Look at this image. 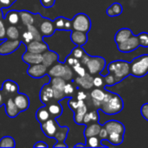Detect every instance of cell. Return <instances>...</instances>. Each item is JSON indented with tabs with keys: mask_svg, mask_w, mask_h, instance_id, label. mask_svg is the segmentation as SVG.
Returning a JSON list of instances; mask_svg holds the SVG:
<instances>
[{
	"mask_svg": "<svg viewBox=\"0 0 148 148\" xmlns=\"http://www.w3.org/2000/svg\"><path fill=\"white\" fill-rule=\"evenodd\" d=\"M108 132L107 140L113 146H119L123 143L125 126L118 121L111 120L102 125Z\"/></svg>",
	"mask_w": 148,
	"mask_h": 148,
	"instance_id": "1",
	"label": "cell"
},
{
	"mask_svg": "<svg viewBox=\"0 0 148 148\" xmlns=\"http://www.w3.org/2000/svg\"><path fill=\"white\" fill-rule=\"evenodd\" d=\"M108 73H111L115 80L117 84L127 78L131 75L130 71V62L123 60H116L111 62L108 66Z\"/></svg>",
	"mask_w": 148,
	"mask_h": 148,
	"instance_id": "2",
	"label": "cell"
},
{
	"mask_svg": "<svg viewBox=\"0 0 148 148\" xmlns=\"http://www.w3.org/2000/svg\"><path fill=\"white\" fill-rule=\"evenodd\" d=\"M124 108V102L122 98L116 93H113L109 99L102 102L99 108V110L102 111L108 115H115L121 113Z\"/></svg>",
	"mask_w": 148,
	"mask_h": 148,
	"instance_id": "3",
	"label": "cell"
},
{
	"mask_svg": "<svg viewBox=\"0 0 148 148\" xmlns=\"http://www.w3.org/2000/svg\"><path fill=\"white\" fill-rule=\"evenodd\" d=\"M131 75L137 78H141L148 74V54L137 56L130 62Z\"/></svg>",
	"mask_w": 148,
	"mask_h": 148,
	"instance_id": "4",
	"label": "cell"
},
{
	"mask_svg": "<svg viewBox=\"0 0 148 148\" xmlns=\"http://www.w3.org/2000/svg\"><path fill=\"white\" fill-rule=\"evenodd\" d=\"M48 75L52 77H62L66 82L71 81L73 78V69L67 65L65 62H58L57 64H54L48 70Z\"/></svg>",
	"mask_w": 148,
	"mask_h": 148,
	"instance_id": "5",
	"label": "cell"
},
{
	"mask_svg": "<svg viewBox=\"0 0 148 148\" xmlns=\"http://www.w3.org/2000/svg\"><path fill=\"white\" fill-rule=\"evenodd\" d=\"M73 29L88 33L91 29V20L85 13H78L72 19Z\"/></svg>",
	"mask_w": 148,
	"mask_h": 148,
	"instance_id": "6",
	"label": "cell"
},
{
	"mask_svg": "<svg viewBox=\"0 0 148 148\" xmlns=\"http://www.w3.org/2000/svg\"><path fill=\"white\" fill-rule=\"evenodd\" d=\"M86 67L89 74L99 75L101 74L106 67V60L101 56H90L88 61Z\"/></svg>",
	"mask_w": 148,
	"mask_h": 148,
	"instance_id": "7",
	"label": "cell"
},
{
	"mask_svg": "<svg viewBox=\"0 0 148 148\" xmlns=\"http://www.w3.org/2000/svg\"><path fill=\"white\" fill-rule=\"evenodd\" d=\"M52 86L54 92V100L62 101L65 99L67 96L64 93V86L66 84V81L62 77H52L49 82Z\"/></svg>",
	"mask_w": 148,
	"mask_h": 148,
	"instance_id": "8",
	"label": "cell"
},
{
	"mask_svg": "<svg viewBox=\"0 0 148 148\" xmlns=\"http://www.w3.org/2000/svg\"><path fill=\"white\" fill-rule=\"evenodd\" d=\"M140 47V43H139V40H138V36L133 35L132 36H130L128 39H127L126 41L120 42L117 44V48L118 50L120 52L122 53H130L134 51L135 49H137Z\"/></svg>",
	"mask_w": 148,
	"mask_h": 148,
	"instance_id": "9",
	"label": "cell"
},
{
	"mask_svg": "<svg viewBox=\"0 0 148 148\" xmlns=\"http://www.w3.org/2000/svg\"><path fill=\"white\" fill-rule=\"evenodd\" d=\"M61 126L56 121V119H49L47 121L41 124V129L43 134L49 138H55L57 131L60 129Z\"/></svg>",
	"mask_w": 148,
	"mask_h": 148,
	"instance_id": "10",
	"label": "cell"
},
{
	"mask_svg": "<svg viewBox=\"0 0 148 148\" xmlns=\"http://www.w3.org/2000/svg\"><path fill=\"white\" fill-rule=\"evenodd\" d=\"M21 41L18 40H10L5 39L3 40V42L0 43V55L7 56L15 52L21 45Z\"/></svg>",
	"mask_w": 148,
	"mask_h": 148,
	"instance_id": "11",
	"label": "cell"
},
{
	"mask_svg": "<svg viewBox=\"0 0 148 148\" xmlns=\"http://www.w3.org/2000/svg\"><path fill=\"white\" fill-rule=\"evenodd\" d=\"M48 69L49 68L42 63L32 64L29 65V67L28 68L27 74L32 78H42L44 75H48Z\"/></svg>",
	"mask_w": 148,
	"mask_h": 148,
	"instance_id": "12",
	"label": "cell"
},
{
	"mask_svg": "<svg viewBox=\"0 0 148 148\" xmlns=\"http://www.w3.org/2000/svg\"><path fill=\"white\" fill-rule=\"evenodd\" d=\"M1 89L6 98H13L19 92L18 84L11 80H5L2 84Z\"/></svg>",
	"mask_w": 148,
	"mask_h": 148,
	"instance_id": "13",
	"label": "cell"
},
{
	"mask_svg": "<svg viewBox=\"0 0 148 148\" xmlns=\"http://www.w3.org/2000/svg\"><path fill=\"white\" fill-rule=\"evenodd\" d=\"M26 50L32 52V53H37V54H42L46 50L49 49L48 44L42 40V41H37L33 40L28 44H25Z\"/></svg>",
	"mask_w": 148,
	"mask_h": 148,
	"instance_id": "14",
	"label": "cell"
},
{
	"mask_svg": "<svg viewBox=\"0 0 148 148\" xmlns=\"http://www.w3.org/2000/svg\"><path fill=\"white\" fill-rule=\"evenodd\" d=\"M39 98L41 102H42L44 105H47L49 102L54 100V92L50 83H47L42 86V88L40 90Z\"/></svg>",
	"mask_w": 148,
	"mask_h": 148,
	"instance_id": "15",
	"label": "cell"
},
{
	"mask_svg": "<svg viewBox=\"0 0 148 148\" xmlns=\"http://www.w3.org/2000/svg\"><path fill=\"white\" fill-rule=\"evenodd\" d=\"M14 102L20 110V112H23L27 110L29 108V98L28 95H26L23 93H17L14 97H13Z\"/></svg>",
	"mask_w": 148,
	"mask_h": 148,
	"instance_id": "16",
	"label": "cell"
},
{
	"mask_svg": "<svg viewBox=\"0 0 148 148\" xmlns=\"http://www.w3.org/2000/svg\"><path fill=\"white\" fill-rule=\"evenodd\" d=\"M70 41L76 46H83L88 42V33L73 29L70 32Z\"/></svg>",
	"mask_w": 148,
	"mask_h": 148,
	"instance_id": "17",
	"label": "cell"
},
{
	"mask_svg": "<svg viewBox=\"0 0 148 148\" xmlns=\"http://www.w3.org/2000/svg\"><path fill=\"white\" fill-rule=\"evenodd\" d=\"M49 112L50 117L52 119H56L58 117H60L63 112V108L62 107V105L60 104L59 101H56V100H52L50 102H49L47 105H45Z\"/></svg>",
	"mask_w": 148,
	"mask_h": 148,
	"instance_id": "18",
	"label": "cell"
},
{
	"mask_svg": "<svg viewBox=\"0 0 148 148\" xmlns=\"http://www.w3.org/2000/svg\"><path fill=\"white\" fill-rule=\"evenodd\" d=\"M59 62V56L56 52L51 50V49H48L45 52L42 53V63L44 64L46 67L49 68L51 66H53L56 62Z\"/></svg>",
	"mask_w": 148,
	"mask_h": 148,
	"instance_id": "19",
	"label": "cell"
},
{
	"mask_svg": "<svg viewBox=\"0 0 148 148\" xmlns=\"http://www.w3.org/2000/svg\"><path fill=\"white\" fill-rule=\"evenodd\" d=\"M39 30H40L42 36H52L56 32V28H55V25H54V22L48 19V18H44V21L40 23Z\"/></svg>",
	"mask_w": 148,
	"mask_h": 148,
	"instance_id": "20",
	"label": "cell"
},
{
	"mask_svg": "<svg viewBox=\"0 0 148 148\" xmlns=\"http://www.w3.org/2000/svg\"><path fill=\"white\" fill-rule=\"evenodd\" d=\"M22 60L29 65L32 64H37L42 63V54H37V53H32L29 51H27L23 55Z\"/></svg>",
	"mask_w": 148,
	"mask_h": 148,
	"instance_id": "21",
	"label": "cell"
},
{
	"mask_svg": "<svg viewBox=\"0 0 148 148\" xmlns=\"http://www.w3.org/2000/svg\"><path fill=\"white\" fill-rule=\"evenodd\" d=\"M93 80H94V77L92 76V75L89 74V73H87L83 76H78V77H76V79L74 82L78 86L82 87L84 89H90V88H92L94 87Z\"/></svg>",
	"mask_w": 148,
	"mask_h": 148,
	"instance_id": "22",
	"label": "cell"
},
{
	"mask_svg": "<svg viewBox=\"0 0 148 148\" xmlns=\"http://www.w3.org/2000/svg\"><path fill=\"white\" fill-rule=\"evenodd\" d=\"M4 108H5L6 115L10 118H15L20 114V110L15 104L13 98L6 99L5 103H4Z\"/></svg>",
	"mask_w": 148,
	"mask_h": 148,
	"instance_id": "23",
	"label": "cell"
},
{
	"mask_svg": "<svg viewBox=\"0 0 148 148\" xmlns=\"http://www.w3.org/2000/svg\"><path fill=\"white\" fill-rule=\"evenodd\" d=\"M105 95H106V91L102 90L101 88H95L91 93H90V96L92 98V101H93V103H94V106L98 108H100L102 101L104 100V97H105Z\"/></svg>",
	"mask_w": 148,
	"mask_h": 148,
	"instance_id": "24",
	"label": "cell"
},
{
	"mask_svg": "<svg viewBox=\"0 0 148 148\" xmlns=\"http://www.w3.org/2000/svg\"><path fill=\"white\" fill-rule=\"evenodd\" d=\"M101 127H102V125H100L98 122H94V123L87 125V127L84 130L85 139H88L92 136H98L99 133L101 129Z\"/></svg>",
	"mask_w": 148,
	"mask_h": 148,
	"instance_id": "25",
	"label": "cell"
},
{
	"mask_svg": "<svg viewBox=\"0 0 148 148\" xmlns=\"http://www.w3.org/2000/svg\"><path fill=\"white\" fill-rule=\"evenodd\" d=\"M133 35L134 34L129 28H122V29H120L116 32V34L114 36V41H115L116 44H118L120 42L126 41L127 39H128Z\"/></svg>",
	"mask_w": 148,
	"mask_h": 148,
	"instance_id": "26",
	"label": "cell"
},
{
	"mask_svg": "<svg viewBox=\"0 0 148 148\" xmlns=\"http://www.w3.org/2000/svg\"><path fill=\"white\" fill-rule=\"evenodd\" d=\"M3 20L9 23L10 25H17L20 22V10H10L6 13Z\"/></svg>",
	"mask_w": 148,
	"mask_h": 148,
	"instance_id": "27",
	"label": "cell"
},
{
	"mask_svg": "<svg viewBox=\"0 0 148 148\" xmlns=\"http://www.w3.org/2000/svg\"><path fill=\"white\" fill-rule=\"evenodd\" d=\"M20 19L21 23L25 26L35 24L36 15L28 10H20Z\"/></svg>",
	"mask_w": 148,
	"mask_h": 148,
	"instance_id": "28",
	"label": "cell"
},
{
	"mask_svg": "<svg viewBox=\"0 0 148 148\" xmlns=\"http://www.w3.org/2000/svg\"><path fill=\"white\" fill-rule=\"evenodd\" d=\"M74 112H75V114H74L75 122L78 125H83V118H84L86 113L88 112L87 105L85 103H83Z\"/></svg>",
	"mask_w": 148,
	"mask_h": 148,
	"instance_id": "29",
	"label": "cell"
},
{
	"mask_svg": "<svg viewBox=\"0 0 148 148\" xmlns=\"http://www.w3.org/2000/svg\"><path fill=\"white\" fill-rule=\"evenodd\" d=\"M36 119L40 124H42L43 122H45L48 120L51 119L49 112L46 106L42 107V108L37 109V111L36 112Z\"/></svg>",
	"mask_w": 148,
	"mask_h": 148,
	"instance_id": "30",
	"label": "cell"
},
{
	"mask_svg": "<svg viewBox=\"0 0 148 148\" xmlns=\"http://www.w3.org/2000/svg\"><path fill=\"white\" fill-rule=\"evenodd\" d=\"M107 14L110 17H114L120 16L123 12V6L120 3H112L106 10Z\"/></svg>",
	"mask_w": 148,
	"mask_h": 148,
	"instance_id": "31",
	"label": "cell"
},
{
	"mask_svg": "<svg viewBox=\"0 0 148 148\" xmlns=\"http://www.w3.org/2000/svg\"><path fill=\"white\" fill-rule=\"evenodd\" d=\"M100 121V116L98 114V110L91 111V112H87L84 118H83V125H88L94 122H99Z\"/></svg>",
	"mask_w": 148,
	"mask_h": 148,
	"instance_id": "32",
	"label": "cell"
},
{
	"mask_svg": "<svg viewBox=\"0 0 148 148\" xmlns=\"http://www.w3.org/2000/svg\"><path fill=\"white\" fill-rule=\"evenodd\" d=\"M20 37L19 29L16 25H10L6 28V38L10 40H18Z\"/></svg>",
	"mask_w": 148,
	"mask_h": 148,
	"instance_id": "33",
	"label": "cell"
},
{
	"mask_svg": "<svg viewBox=\"0 0 148 148\" xmlns=\"http://www.w3.org/2000/svg\"><path fill=\"white\" fill-rule=\"evenodd\" d=\"M86 146L87 147H104L98 136H92L86 139Z\"/></svg>",
	"mask_w": 148,
	"mask_h": 148,
	"instance_id": "34",
	"label": "cell"
},
{
	"mask_svg": "<svg viewBox=\"0 0 148 148\" xmlns=\"http://www.w3.org/2000/svg\"><path fill=\"white\" fill-rule=\"evenodd\" d=\"M16 147V141L14 138L10 136H4L0 139V147L14 148Z\"/></svg>",
	"mask_w": 148,
	"mask_h": 148,
	"instance_id": "35",
	"label": "cell"
},
{
	"mask_svg": "<svg viewBox=\"0 0 148 148\" xmlns=\"http://www.w3.org/2000/svg\"><path fill=\"white\" fill-rule=\"evenodd\" d=\"M69 131V129L68 127H61L60 129L57 131L54 139H56L57 141H64L65 142V140L67 139Z\"/></svg>",
	"mask_w": 148,
	"mask_h": 148,
	"instance_id": "36",
	"label": "cell"
},
{
	"mask_svg": "<svg viewBox=\"0 0 148 148\" xmlns=\"http://www.w3.org/2000/svg\"><path fill=\"white\" fill-rule=\"evenodd\" d=\"M26 28H27V30H29L32 34L34 40H37V41H42L43 40V36H42L40 30L35 26V24L28 25V26H26Z\"/></svg>",
	"mask_w": 148,
	"mask_h": 148,
	"instance_id": "37",
	"label": "cell"
},
{
	"mask_svg": "<svg viewBox=\"0 0 148 148\" xmlns=\"http://www.w3.org/2000/svg\"><path fill=\"white\" fill-rule=\"evenodd\" d=\"M85 50L82 48V46H75L70 52V55L73 56L74 57H75L76 59L80 60L85 54Z\"/></svg>",
	"mask_w": 148,
	"mask_h": 148,
	"instance_id": "38",
	"label": "cell"
},
{
	"mask_svg": "<svg viewBox=\"0 0 148 148\" xmlns=\"http://www.w3.org/2000/svg\"><path fill=\"white\" fill-rule=\"evenodd\" d=\"M84 102V101H81V100H75L74 99L73 97H70L69 101H68V106L69 107V108L72 110V111H75L81 105H82Z\"/></svg>",
	"mask_w": 148,
	"mask_h": 148,
	"instance_id": "39",
	"label": "cell"
},
{
	"mask_svg": "<svg viewBox=\"0 0 148 148\" xmlns=\"http://www.w3.org/2000/svg\"><path fill=\"white\" fill-rule=\"evenodd\" d=\"M53 22H54L56 30H64V26H65V22H66V18L64 16H58Z\"/></svg>",
	"mask_w": 148,
	"mask_h": 148,
	"instance_id": "40",
	"label": "cell"
},
{
	"mask_svg": "<svg viewBox=\"0 0 148 148\" xmlns=\"http://www.w3.org/2000/svg\"><path fill=\"white\" fill-rule=\"evenodd\" d=\"M138 40L140 46L143 48H148V33L147 32H141L138 36Z\"/></svg>",
	"mask_w": 148,
	"mask_h": 148,
	"instance_id": "41",
	"label": "cell"
},
{
	"mask_svg": "<svg viewBox=\"0 0 148 148\" xmlns=\"http://www.w3.org/2000/svg\"><path fill=\"white\" fill-rule=\"evenodd\" d=\"M75 91V88L74 87V85L71 82H66L65 86H64V93L66 95L67 97H73Z\"/></svg>",
	"mask_w": 148,
	"mask_h": 148,
	"instance_id": "42",
	"label": "cell"
},
{
	"mask_svg": "<svg viewBox=\"0 0 148 148\" xmlns=\"http://www.w3.org/2000/svg\"><path fill=\"white\" fill-rule=\"evenodd\" d=\"M104 82H105V87H112L117 84L114 76L111 73H108L107 75L104 76Z\"/></svg>",
	"mask_w": 148,
	"mask_h": 148,
	"instance_id": "43",
	"label": "cell"
},
{
	"mask_svg": "<svg viewBox=\"0 0 148 148\" xmlns=\"http://www.w3.org/2000/svg\"><path fill=\"white\" fill-rule=\"evenodd\" d=\"M73 70L78 75V76H83L87 74V71H86V69L82 66V64L81 62L75 64V66L72 67Z\"/></svg>",
	"mask_w": 148,
	"mask_h": 148,
	"instance_id": "44",
	"label": "cell"
},
{
	"mask_svg": "<svg viewBox=\"0 0 148 148\" xmlns=\"http://www.w3.org/2000/svg\"><path fill=\"white\" fill-rule=\"evenodd\" d=\"M93 83H94V86H95V88H102V87H105L104 76L99 75H96L95 77H94Z\"/></svg>",
	"mask_w": 148,
	"mask_h": 148,
	"instance_id": "45",
	"label": "cell"
},
{
	"mask_svg": "<svg viewBox=\"0 0 148 148\" xmlns=\"http://www.w3.org/2000/svg\"><path fill=\"white\" fill-rule=\"evenodd\" d=\"M33 36L32 34L29 31V30H25L23 34H22V42L25 44H28L29 42H30L31 41H33Z\"/></svg>",
	"mask_w": 148,
	"mask_h": 148,
	"instance_id": "46",
	"label": "cell"
},
{
	"mask_svg": "<svg viewBox=\"0 0 148 148\" xmlns=\"http://www.w3.org/2000/svg\"><path fill=\"white\" fill-rule=\"evenodd\" d=\"M64 62H65L67 65H69V66H70V67L72 68V67L75 66V64L79 63V62H80V60L76 59L75 57H74L73 56H71V55L69 54V56H67V57H66Z\"/></svg>",
	"mask_w": 148,
	"mask_h": 148,
	"instance_id": "47",
	"label": "cell"
},
{
	"mask_svg": "<svg viewBox=\"0 0 148 148\" xmlns=\"http://www.w3.org/2000/svg\"><path fill=\"white\" fill-rule=\"evenodd\" d=\"M6 38V27L3 20H0V40H5Z\"/></svg>",
	"mask_w": 148,
	"mask_h": 148,
	"instance_id": "48",
	"label": "cell"
},
{
	"mask_svg": "<svg viewBox=\"0 0 148 148\" xmlns=\"http://www.w3.org/2000/svg\"><path fill=\"white\" fill-rule=\"evenodd\" d=\"M140 114L142 117L148 121V103H145L140 108Z\"/></svg>",
	"mask_w": 148,
	"mask_h": 148,
	"instance_id": "49",
	"label": "cell"
},
{
	"mask_svg": "<svg viewBox=\"0 0 148 148\" xmlns=\"http://www.w3.org/2000/svg\"><path fill=\"white\" fill-rule=\"evenodd\" d=\"M40 3L44 8H51L54 6L56 0H40Z\"/></svg>",
	"mask_w": 148,
	"mask_h": 148,
	"instance_id": "50",
	"label": "cell"
},
{
	"mask_svg": "<svg viewBox=\"0 0 148 148\" xmlns=\"http://www.w3.org/2000/svg\"><path fill=\"white\" fill-rule=\"evenodd\" d=\"M98 137L100 138L101 140H107V139H108V132H107L106 128L103 126L101 127V131L99 133Z\"/></svg>",
	"mask_w": 148,
	"mask_h": 148,
	"instance_id": "51",
	"label": "cell"
},
{
	"mask_svg": "<svg viewBox=\"0 0 148 148\" xmlns=\"http://www.w3.org/2000/svg\"><path fill=\"white\" fill-rule=\"evenodd\" d=\"M13 3L10 0H0V9H4V8H10Z\"/></svg>",
	"mask_w": 148,
	"mask_h": 148,
	"instance_id": "52",
	"label": "cell"
},
{
	"mask_svg": "<svg viewBox=\"0 0 148 148\" xmlns=\"http://www.w3.org/2000/svg\"><path fill=\"white\" fill-rule=\"evenodd\" d=\"M64 30H66V31H72V30H73V23H72V20H69V19L66 18L65 26H64Z\"/></svg>",
	"mask_w": 148,
	"mask_h": 148,
	"instance_id": "53",
	"label": "cell"
},
{
	"mask_svg": "<svg viewBox=\"0 0 148 148\" xmlns=\"http://www.w3.org/2000/svg\"><path fill=\"white\" fill-rule=\"evenodd\" d=\"M87 97H88L87 94L84 93L83 91H79V92L77 93V95H76V99H77V100L84 101V100L87 99Z\"/></svg>",
	"mask_w": 148,
	"mask_h": 148,
	"instance_id": "54",
	"label": "cell"
},
{
	"mask_svg": "<svg viewBox=\"0 0 148 148\" xmlns=\"http://www.w3.org/2000/svg\"><path fill=\"white\" fill-rule=\"evenodd\" d=\"M89 58H90V56H89L88 54L85 53V54H84V56L80 59V62H81L82 65H86V64H87V62H88V61L89 60Z\"/></svg>",
	"mask_w": 148,
	"mask_h": 148,
	"instance_id": "55",
	"label": "cell"
},
{
	"mask_svg": "<svg viewBox=\"0 0 148 148\" xmlns=\"http://www.w3.org/2000/svg\"><path fill=\"white\" fill-rule=\"evenodd\" d=\"M6 99H8V98H6V96L4 95L3 92L2 91V89H0V108L4 105Z\"/></svg>",
	"mask_w": 148,
	"mask_h": 148,
	"instance_id": "56",
	"label": "cell"
},
{
	"mask_svg": "<svg viewBox=\"0 0 148 148\" xmlns=\"http://www.w3.org/2000/svg\"><path fill=\"white\" fill-rule=\"evenodd\" d=\"M34 147H48V145L44 141H37L36 143L34 144Z\"/></svg>",
	"mask_w": 148,
	"mask_h": 148,
	"instance_id": "57",
	"label": "cell"
},
{
	"mask_svg": "<svg viewBox=\"0 0 148 148\" xmlns=\"http://www.w3.org/2000/svg\"><path fill=\"white\" fill-rule=\"evenodd\" d=\"M53 147H64V148H67L68 147V146L64 143V141H57L54 146H53Z\"/></svg>",
	"mask_w": 148,
	"mask_h": 148,
	"instance_id": "58",
	"label": "cell"
},
{
	"mask_svg": "<svg viewBox=\"0 0 148 148\" xmlns=\"http://www.w3.org/2000/svg\"><path fill=\"white\" fill-rule=\"evenodd\" d=\"M74 147H87V146H86V144H83V143H77L74 146Z\"/></svg>",
	"mask_w": 148,
	"mask_h": 148,
	"instance_id": "59",
	"label": "cell"
},
{
	"mask_svg": "<svg viewBox=\"0 0 148 148\" xmlns=\"http://www.w3.org/2000/svg\"><path fill=\"white\" fill-rule=\"evenodd\" d=\"M3 17H4L3 13L2 11V9H0V20H3Z\"/></svg>",
	"mask_w": 148,
	"mask_h": 148,
	"instance_id": "60",
	"label": "cell"
},
{
	"mask_svg": "<svg viewBox=\"0 0 148 148\" xmlns=\"http://www.w3.org/2000/svg\"><path fill=\"white\" fill-rule=\"evenodd\" d=\"M10 1H11V2H12V3H15V2H16V0H10Z\"/></svg>",
	"mask_w": 148,
	"mask_h": 148,
	"instance_id": "61",
	"label": "cell"
}]
</instances>
